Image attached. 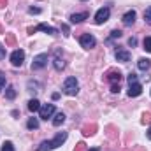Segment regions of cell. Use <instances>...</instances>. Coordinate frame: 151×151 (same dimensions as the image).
<instances>
[{
  "label": "cell",
  "instance_id": "6da1fadb",
  "mask_svg": "<svg viewBox=\"0 0 151 151\" xmlns=\"http://www.w3.org/2000/svg\"><path fill=\"white\" fill-rule=\"evenodd\" d=\"M142 93V84L139 83L137 76L130 74L128 76V97H139Z\"/></svg>",
  "mask_w": 151,
  "mask_h": 151
},
{
  "label": "cell",
  "instance_id": "7a4b0ae2",
  "mask_svg": "<svg viewBox=\"0 0 151 151\" xmlns=\"http://www.w3.org/2000/svg\"><path fill=\"white\" fill-rule=\"evenodd\" d=\"M62 90H63L65 95H70V97L77 95V91H79V83H77V79H76V77H67Z\"/></svg>",
  "mask_w": 151,
  "mask_h": 151
},
{
  "label": "cell",
  "instance_id": "3957f363",
  "mask_svg": "<svg viewBox=\"0 0 151 151\" xmlns=\"http://www.w3.org/2000/svg\"><path fill=\"white\" fill-rule=\"evenodd\" d=\"M109 16H111V9H109V7H102V9H99L97 14H95V23H97V25H104V23L109 19Z\"/></svg>",
  "mask_w": 151,
  "mask_h": 151
},
{
  "label": "cell",
  "instance_id": "277c9868",
  "mask_svg": "<svg viewBox=\"0 0 151 151\" xmlns=\"http://www.w3.org/2000/svg\"><path fill=\"white\" fill-rule=\"evenodd\" d=\"M37 30H42V32H46V34H49V35H56V34H58L56 28H53V27H49V25H46V23H40L39 27H30V28H28V34L32 35V34H35Z\"/></svg>",
  "mask_w": 151,
  "mask_h": 151
},
{
  "label": "cell",
  "instance_id": "5b68a950",
  "mask_svg": "<svg viewBox=\"0 0 151 151\" xmlns=\"http://www.w3.org/2000/svg\"><path fill=\"white\" fill-rule=\"evenodd\" d=\"M79 42H81V46H83L84 49H91V47L97 46V39L93 37L91 34H83L81 39H79Z\"/></svg>",
  "mask_w": 151,
  "mask_h": 151
},
{
  "label": "cell",
  "instance_id": "8992f818",
  "mask_svg": "<svg viewBox=\"0 0 151 151\" xmlns=\"http://www.w3.org/2000/svg\"><path fill=\"white\" fill-rule=\"evenodd\" d=\"M23 62H25V51H23V49L12 51V55H11V63H12L14 67H21Z\"/></svg>",
  "mask_w": 151,
  "mask_h": 151
},
{
  "label": "cell",
  "instance_id": "52a82bcc",
  "mask_svg": "<svg viewBox=\"0 0 151 151\" xmlns=\"http://www.w3.org/2000/svg\"><path fill=\"white\" fill-rule=\"evenodd\" d=\"M47 65V55H37L35 58H34V62H32V70H40V69H44Z\"/></svg>",
  "mask_w": 151,
  "mask_h": 151
},
{
  "label": "cell",
  "instance_id": "ba28073f",
  "mask_svg": "<svg viewBox=\"0 0 151 151\" xmlns=\"http://www.w3.org/2000/svg\"><path fill=\"white\" fill-rule=\"evenodd\" d=\"M39 114H40V118H42V119L51 118V116L55 114V104H44V106H40Z\"/></svg>",
  "mask_w": 151,
  "mask_h": 151
},
{
  "label": "cell",
  "instance_id": "9c48e42d",
  "mask_svg": "<svg viewBox=\"0 0 151 151\" xmlns=\"http://www.w3.org/2000/svg\"><path fill=\"white\" fill-rule=\"evenodd\" d=\"M106 79H107L111 84H119L121 79H123V76H121L119 70H109V72L106 74Z\"/></svg>",
  "mask_w": 151,
  "mask_h": 151
},
{
  "label": "cell",
  "instance_id": "30bf717a",
  "mask_svg": "<svg viewBox=\"0 0 151 151\" xmlns=\"http://www.w3.org/2000/svg\"><path fill=\"white\" fill-rule=\"evenodd\" d=\"M65 141H67V132H60V134H58V135H56V137H55V139L51 141V148L55 150V148L62 146V144H63Z\"/></svg>",
  "mask_w": 151,
  "mask_h": 151
},
{
  "label": "cell",
  "instance_id": "8fae6325",
  "mask_svg": "<svg viewBox=\"0 0 151 151\" xmlns=\"http://www.w3.org/2000/svg\"><path fill=\"white\" fill-rule=\"evenodd\" d=\"M114 56H116L118 62H123V63L130 62V53H128L127 49H118V51L114 53Z\"/></svg>",
  "mask_w": 151,
  "mask_h": 151
},
{
  "label": "cell",
  "instance_id": "7c38bea8",
  "mask_svg": "<svg viewBox=\"0 0 151 151\" xmlns=\"http://www.w3.org/2000/svg\"><path fill=\"white\" fill-rule=\"evenodd\" d=\"M135 16H137V12H135V11H128V12H125V16H123V25H125V27L134 25Z\"/></svg>",
  "mask_w": 151,
  "mask_h": 151
},
{
  "label": "cell",
  "instance_id": "4fadbf2b",
  "mask_svg": "<svg viewBox=\"0 0 151 151\" xmlns=\"http://www.w3.org/2000/svg\"><path fill=\"white\" fill-rule=\"evenodd\" d=\"M53 65H55L56 70H63V69H65V62L60 58V51H56V56H55V60H53Z\"/></svg>",
  "mask_w": 151,
  "mask_h": 151
},
{
  "label": "cell",
  "instance_id": "5bb4252c",
  "mask_svg": "<svg viewBox=\"0 0 151 151\" xmlns=\"http://www.w3.org/2000/svg\"><path fill=\"white\" fill-rule=\"evenodd\" d=\"M88 18V12H77V14H72L70 16V23H83L84 19Z\"/></svg>",
  "mask_w": 151,
  "mask_h": 151
},
{
  "label": "cell",
  "instance_id": "9a60e30c",
  "mask_svg": "<svg viewBox=\"0 0 151 151\" xmlns=\"http://www.w3.org/2000/svg\"><path fill=\"white\" fill-rule=\"evenodd\" d=\"M137 67H139L141 70H148L151 67V60L150 58H141V60L137 62Z\"/></svg>",
  "mask_w": 151,
  "mask_h": 151
},
{
  "label": "cell",
  "instance_id": "2e32d148",
  "mask_svg": "<svg viewBox=\"0 0 151 151\" xmlns=\"http://www.w3.org/2000/svg\"><path fill=\"white\" fill-rule=\"evenodd\" d=\"M95 132H97V125H95V123H91V125H86V127L83 128V134H84V135H93Z\"/></svg>",
  "mask_w": 151,
  "mask_h": 151
},
{
  "label": "cell",
  "instance_id": "e0dca14e",
  "mask_svg": "<svg viewBox=\"0 0 151 151\" xmlns=\"http://www.w3.org/2000/svg\"><path fill=\"white\" fill-rule=\"evenodd\" d=\"M28 109H30L32 113H35V111H39V109H40V102H39L37 99H32V100L28 102Z\"/></svg>",
  "mask_w": 151,
  "mask_h": 151
},
{
  "label": "cell",
  "instance_id": "ac0fdd59",
  "mask_svg": "<svg viewBox=\"0 0 151 151\" xmlns=\"http://www.w3.org/2000/svg\"><path fill=\"white\" fill-rule=\"evenodd\" d=\"M63 121H65V114L63 113H58L55 118H53V125H55V127H60Z\"/></svg>",
  "mask_w": 151,
  "mask_h": 151
},
{
  "label": "cell",
  "instance_id": "d6986e66",
  "mask_svg": "<svg viewBox=\"0 0 151 151\" xmlns=\"http://www.w3.org/2000/svg\"><path fill=\"white\" fill-rule=\"evenodd\" d=\"M27 127H28L30 130H37V128H39V119H37V118H30V119H28V123H27Z\"/></svg>",
  "mask_w": 151,
  "mask_h": 151
},
{
  "label": "cell",
  "instance_id": "ffe728a7",
  "mask_svg": "<svg viewBox=\"0 0 151 151\" xmlns=\"http://www.w3.org/2000/svg\"><path fill=\"white\" fill-rule=\"evenodd\" d=\"M16 44V37L12 34H5V47L7 46H14Z\"/></svg>",
  "mask_w": 151,
  "mask_h": 151
},
{
  "label": "cell",
  "instance_id": "44dd1931",
  "mask_svg": "<svg viewBox=\"0 0 151 151\" xmlns=\"http://www.w3.org/2000/svg\"><path fill=\"white\" fill-rule=\"evenodd\" d=\"M5 97H7L9 100H12V99L16 97V90H14L12 86H9V88H7V91H5Z\"/></svg>",
  "mask_w": 151,
  "mask_h": 151
},
{
  "label": "cell",
  "instance_id": "7402d4cb",
  "mask_svg": "<svg viewBox=\"0 0 151 151\" xmlns=\"http://www.w3.org/2000/svg\"><path fill=\"white\" fill-rule=\"evenodd\" d=\"M2 151H14V144H12L11 141H5V142L2 144Z\"/></svg>",
  "mask_w": 151,
  "mask_h": 151
},
{
  "label": "cell",
  "instance_id": "603a6c76",
  "mask_svg": "<svg viewBox=\"0 0 151 151\" xmlns=\"http://www.w3.org/2000/svg\"><path fill=\"white\" fill-rule=\"evenodd\" d=\"M144 19H146V23L151 25V7H148V9L144 11Z\"/></svg>",
  "mask_w": 151,
  "mask_h": 151
},
{
  "label": "cell",
  "instance_id": "cb8c5ba5",
  "mask_svg": "<svg viewBox=\"0 0 151 151\" xmlns=\"http://www.w3.org/2000/svg\"><path fill=\"white\" fill-rule=\"evenodd\" d=\"M144 49H146L148 53H151V37L144 39Z\"/></svg>",
  "mask_w": 151,
  "mask_h": 151
},
{
  "label": "cell",
  "instance_id": "d4e9b609",
  "mask_svg": "<svg viewBox=\"0 0 151 151\" xmlns=\"http://www.w3.org/2000/svg\"><path fill=\"white\" fill-rule=\"evenodd\" d=\"M142 123H151V113H144L142 114Z\"/></svg>",
  "mask_w": 151,
  "mask_h": 151
},
{
  "label": "cell",
  "instance_id": "484cf974",
  "mask_svg": "<svg viewBox=\"0 0 151 151\" xmlns=\"http://www.w3.org/2000/svg\"><path fill=\"white\" fill-rule=\"evenodd\" d=\"M74 151H88V150H86V144H84V142H79L74 148Z\"/></svg>",
  "mask_w": 151,
  "mask_h": 151
},
{
  "label": "cell",
  "instance_id": "4316f807",
  "mask_svg": "<svg viewBox=\"0 0 151 151\" xmlns=\"http://www.w3.org/2000/svg\"><path fill=\"white\" fill-rule=\"evenodd\" d=\"M121 37V32H119V30H113V32H111V39H119Z\"/></svg>",
  "mask_w": 151,
  "mask_h": 151
},
{
  "label": "cell",
  "instance_id": "83f0119b",
  "mask_svg": "<svg viewBox=\"0 0 151 151\" xmlns=\"http://www.w3.org/2000/svg\"><path fill=\"white\" fill-rule=\"evenodd\" d=\"M119 90H121L119 84H111V91H113V93H119Z\"/></svg>",
  "mask_w": 151,
  "mask_h": 151
},
{
  "label": "cell",
  "instance_id": "f1b7e54d",
  "mask_svg": "<svg viewBox=\"0 0 151 151\" xmlns=\"http://www.w3.org/2000/svg\"><path fill=\"white\" fill-rule=\"evenodd\" d=\"M128 46H132V47H134V46H137V39L130 37V39H128Z\"/></svg>",
  "mask_w": 151,
  "mask_h": 151
},
{
  "label": "cell",
  "instance_id": "f546056e",
  "mask_svg": "<svg viewBox=\"0 0 151 151\" xmlns=\"http://www.w3.org/2000/svg\"><path fill=\"white\" fill-rule=\"evenodd\" d=\"M4 58H5V47L0 44V60H4Z\"/></svg>",
  "mask_w": 151,
  "mask_h": 151
},
{
  "label": "cell",
  "instance_id": "4dcf8cb0",
  "mask_svg": "<svg viewBox=\"0 0 151 151\" xmlns=\"http://www.w3.org/2000/svg\"><path fill=\"white\" fill-rule=\"evenodd\" d=\"M0 86H5V76L0 72Z\"/></svg>",
  "mask_w": 151,
  "mask_h": 151
},
{
  "label": "cell",
  "instance_id": "1f68e13d",
  "mask_svg": "<svg viewBox=\"0 0 151 151\" xmlns=\"http://www.w3.org/2000/svg\"><path fill=\"white\" fill-rule=\"evenodd\" d=\"M40 12V9H37V7H30V14H39Z\"/></svg>",
  "mask_w": 151,
  "mask_h": 151
},
{
  "label": "cell",
  "instance_id": "d6a6232c",
  "mask_svg": "<svg viewBox=\"0 0 151 151\" xmlns=\"http://www.w3.org/2000/svg\"><path fill=\"white\" fill-rule=\"evenodd\" d=\"M62 30H63V32H65V34H63V35H69V27H67V25H62Z\"/></svg>",
  "mask_w": 151,
  "mask_h": 151
},
{
  "label": "cell",
  "instance_id": "836d02e7",
  "mask_svg": "<svg viewBox=\"0 0 151 151\" xmlns=\"http://www.w3.org/2000/svg\"><path fill=\"white\" fill-rule=\"evenodd\" d=\"M5 4H7V0H0V7H4Z\"/></svg>",
  "mask_w": 151,
  "mask_h": 151
},
{
  "label": "cell",
  "instance_id": "e575fe53",
  "mask_svg": "<svg viewBox=\"0 0 151 151\" xmlns=\"http://www.w3.org/2000/svg\"><path fill=\"white\" fill-rule=\"evenodd\" d=\"M148 139L151 141V127H150V130H148Z\"/></svg>",
  "mask_w": 151,
  "mask_h": 151
},
{
  "label": "cell",
  "instance_id": "d590c367",
  "mask_svg": "<svg viewBox=\"0 0 151 151\" xmlns=\"http://www.w3.org/2000/svg\"><path fill=\"white\" fill-rule=\"evenodd\" d=\"M88 151H100L99 148H91V150H88Z\"/></svg>",
  "mask_w": 151,
  "mask_h": 151
},
{
  "label": "cell",
  "instance_id": "8d00e7d4",
  "mask_svg": "<svg viewBox=\"0 0 151 151\" xmlns=\"http://www.w3.org/2000/svg\"><path fill=\"white\" fill-rule=\"evenodd\" d=\"M0 34H2V27H0Z\"/></svg>",
  "mask_w": 151,
  "mask_h": 151
},
{
  "label": "cell",
  "instance_id": "74e56055",
  "mask_svg": "<svg viewBox=\"0 0 151 151\" xmlns=\"http://www.w3.org/2000/svg\"><path fill=\"white\" fill-rule=\"evenodd\" d=\"M0 90H2V86H0Z\"/></svg>",
  "mask_w": 151,
  "mask_h": 151
}]
</instances>
